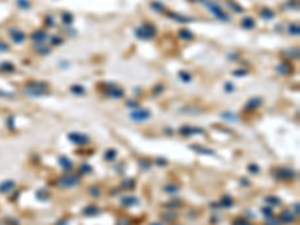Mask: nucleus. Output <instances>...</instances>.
<instances>
[{
  "mask_svg": "<svg viewBox=\"0 0 300 225\" xmlns=\"http://www.w3.org/2000/svg\"><path fill=\"white\" fill-rule=\"evenodd\" d=\"M155 29L152 27V26H143V27H140L135 30V35L140 38V39H149V38H152L155 36Z\"/></svg>",
  "mask_w": 300,
  "mask_h": 225,
  "instance_id": "1",
  "label": "nucleus"
},
{
  "mask_svg": "<svg viewBox=\"0 0 300 225\" xmlns=\"http://www.w3.org/2000/svg\"><path fill=\"white\" fill-rule=\"evenodd\" d=\"M80 183V180H78L77 176H72V174H66L63 176L60 180H59V185L63 186V188H72V186H77Z\"/></svg>",
  "mask_w": 300,
  "mask_h": 225,
  "instance_id": "2",
  "label": "nucleus"
},
{
  "mask_svg": "<svg viewBox=\"0 0 300 225\" xmlns=\"http://www.w3.org/2000/svg\"><path fill=\"white\" fill-rule=\"evenodd\" d=\"M129 116H131L132 120H135V122H143V120H147L150 116H152V113L149 110H135V111H132Z\"/></svg>",
  "mask_w": 300,
  "mask_h": 225,
  "instance_id": "3",
  "label": "nucleus"
},
{
  "mask_svg": "<svg viewBox=\"0 0 300 225\" xmlns=\"http://www.w3.org/2000/svg\"><path fill=\"white\" fill-rule=\"evenodd\" d=\"M207 8H209V11L210 12H213L219 20H224V21H228V17H227V14L225 12H222V9L218 6V5H215V3H207Z\"/></svg>",
  "mask_w": 300,
  "mask_h": 225,
  "instance_id": "4",
  "label": "nucleus"
},
{
  "mask_svg": "<svg viewBox=\"0 0 300 225\" xmlns=\"http://www.w3.org/2000/svg\"><path fill=\"white\" fill-rule=\"evenodd\" d=\"M69 140L72 143H77V144H86V143H89V137L84 134L72 132V134H69Z\"/></svg>",
  "mask_w": 300,
  "mask_h": 225,
  "instance_id": "5",
  "label": "nucleus"
},
{
  "mask_svg": "<svg viewBox=\"0 0 300 225\" xmlns=\"http://www.w3.org/2000/svg\"><path fill=\"white\" fill-rule=\"evenodd\" d=\"M29 93L32 95H42V93H47V89L44 84H36V86H32L29 89Z\"/></svg>",
  "mask_w": 300,
  "mask_h": 225,
  "instance_id": "6",
  "label": "nucleus"
},
{
  "mask_svg": "<svg viewBox=\"0 0 300 225\" xmlns=\"http://www.w3.org/2000/svg\"><path fill=\"white\" fill-rule=\"evenodd\" d=\"M197 132H200V134H203V129H195V128H182L180 129V134H183L185 137H189L191 134H197Z\"/></svg>",
  "mask_w": 300,
  "mask_h": 225,
  "instance_id": "7",
  "label": "nucleus"
},
{
  "mask_svg": "<svg viewBox=\"0 0 300 225\" xmlns=\"http://www.w3.org/2000/svg\"><path fill=\"white\" fill-rule=\"evenodd\" d=\"M279 176L284 177V179H293V177L296 176V173H294L293 170H287V168H284V170H279Z\"/></svg>",
  "mask_w": 300,
  "mask_h": 225,
  "instance_id": "8",
  "label": "nucleus"
},
{
  "mask_svg": "<svg viewBox=\"0 0 300 225\" xmlns=\"http://www.w3.org/2000/svg\"><path fill=\"white\" fill-rule=\"evenodd\" d=\"M47 38V33L45 32H42V30H38L36 33L33 35V41L35 42H44V39Z\"/></svg>",
  "mask_w": 300,
  "mask_h": 225,
  "instance_id": "9",
  "label": "nucleus"
},
{
  "mask_svg": "<svg viewBox=\"0 0 300 225\" xmlns=\"http://www.w3.org/2000/svg\"><path fill=\"white\" fill-rule=\"evenodd\" d=\"M59 162H60V165L63 167V168H66V170H71V168H72V162H71V159H69V158L62 156V158L59 159Z\"/></svg>",
  "mask_w": 300,
  "mask_h": 225,
  "instance_id": "10",
  "label": "nucleus"
},
{
  "mask_svg": "<svg viewBox=\"0 0 300 225\" xmlns=\"http://www.w3.org/2000/svg\"><path fill=\"white\" fill-rule=\"evenodd\" d=\"M108 95H110V96H113V98H122V96H123V90H120V89H117V87H113V89L108 90Z\"/></svg>",
  "mask_w": 300,
  "mask_h": 225,
  "instance_id": "11",
  "label": "nucleus"
},
{
  "mask_svg": "<svg viewBox=\"0 0 300 225\" xmlns=\"http://www.w3.org/2000/svg\"><path fill=\"white\" fill-rule=\"evenodd\" d=\"M273 15H275V14H273L270 9H267V8L261 9V17H263L264 20H272V18H273Z\"/></svg>",
  "mask_w": 300,
  "mask_h": 225,
  "instance_id": "12",
  "label": "nucleus"
},
{
  "mask_svg": "<svg viewBox=\"0 0 300 225\" xmlns=\"http://www.w3.org/2000/svg\"><path fill=\"white\" fill-rule=\"evenodd\" d=\"M254 24H255V23H254V20L251 18V17H246V18L242 21V26H243L245 29H252Z\"/></svg>",
  "mask_w": 300,
  "mask_h": 225,
  "instance_id": "13",
  "label": "nucleus"
},
{
  "mask_svg": "<svg viewBox=\"0 0 300 225\" xmlns=\"http://www.w3.org/2000/svg\"><path fill=\"white\" fill-rule=\"evenodd\" d=\"M281 219L284 221V222H293L294 221V215L293 213H290V212H284L281 216Z\"/></svg>",
  "mask_w": 300,
  "mask_h": 225,
  "instance_id": "14",
  "label": "nucleus"
},
{
  "mask_svg": "<svg viewBox=\"0 0 300 225\" xmlns=\"http://www.w3.org/2000/svg\"><path fill=\"white\" fill-rule=\"evenodd\" d=\"M260 104H261V99H260V98H254V99H251L248 104H246V107H248V108H254V107H258Z\"/></svg>",
  "mask_w": 300,
  "mask_h": 225,
  "instance_id": "15",
  "label": "nucleus"
},
{
  "mask_svg": "<svg viewBox=\"0 0 300 225\" xmlns=\"http://www.w3.org/2000/svg\"><path fill=\"white\" fill-rule=\"evenodd\" d=\"M171 18L176 20V21H180V23H186V21H191V18H186V17H182L179 14H171Z\"/></svg>",
  "mask_w": 300,
  "mask_h": 225,
  "instance_id": "16",
  "label": "nucleus"
},
{
  "mask_svg": "<svg viewBox=\"0 0 300 225\" xmlns=\"http://www.w3.org/2000/svg\"><path fill=\"white\" fill-rule=\"evenodd\" d=\"M122 203L126 204V206H131V204H137L138 200H137V198H134V197H126V198H123V200H122Z\"/></svg>",
  "mask_w": 300,
  "mask_h": 225,
  "instance_id": "17",
  "label": "nucleus"
},
{
  "mask_svg": "<svg viewBox=\"0 0 300 225\" xmlns=\"http://www.w3.org/2000/svg\"><path fill=\"white\" fill-rule=\"evenodd\" d=\"M191 149H194L195 152H200V153H204V155H213V152L212 150H206L204 147H198V146H192Z\"/></svg>",
  "mask_w": 300,
  "mask_h": 225,
  "instance_id": "18",
  "label": "nucleus"
},
{
  "mask_svg": "<svg viewBox=\"0 0 300 225\" xmlns=\"http://www.w3.org/2000/svg\"><path fill=\"white\" fill-rule=\"evenodd\" d=\"M114 158H116V152H114V149L107 150V153H105V159H107V161H114Z\"/></svg>",
  "mask_w": 300,
  "mask_h": 225,
  "instance_id": "19",
  "label": "nucleus"
},
{
  "mask_svg": "<svg viewBox=\"0 0 300 225\" xmlns=\"http://www.w3.org/2000/svg\"><path fill=\"white\" fill-rule=\"evenodd\" d=\"M84 213H86V215H98V213H99V209H98V207H93V206H92V207H87V209L84 210Z\"/></svg>",
  "mask_w": 300,
  "mask_h": 225,
  "instance_id": "20",
  "label": "nucleus"
},
{
  "mask_svg": "<svg viewBox=\"0 0 300 225\" xmlns=\"http://www.w3.org/2000/svg\"><path fill=\"white\" fill-rule=\"evenodd\" d=\"M179 35L183 38V39H191L192 38V33L191 32H188V30H180L179 32Z\"/></svg>",
  "mask_w": 300,
  "mask_h": 225,
  "instance_id": "21",
  "label": "nucleus"
},
{
  "mask_svg": "<svg viewBox=\"0 0 300 225\" xmlns=\"http://www.w3.org/2000/svg\"><path fill=\"white\" fill-rule=\"evenodd\" d=\"M71 92L72 93H84V89L81 87V86H72V87H71Z\"/></svg>",
  "mask_w": 300,
  "mask_h": 225,
  "instance_id": "22",
  "label": "nucleus"
},
{
  "mask_svg": "<svg viewBox=\"0 0 300 225\" xmlns=\"http://www.w3.org/2000/svg\"><path fill=\"white\" fill-rule=\"evenodd\" d=\"M266 201L269 203V204H272V206H276V204H279L281 201L278 200V198H275V197H267L266 198Z\"/></svg>",
  "mask_w": 300,
  "mask_h": 225,
  "instance_id": "23",
  "label": "nucleus"
},
{
  "mask_svg": "<svg viewBox=\"0 0 300 225\" xmlns=\"http://www.w3.org/2000/svg\"><path fill=\"white\" fill-rule=\"evenodd\" d=\"M80 171L83 173V174H89V173H92V167L90 165H81Z\"/></svg>",
  "mask_w": 300,
  "mask_h": 225,
  "instance_id": "24",
  "label": "nucleus"
},
{
  "mask_svg": "<svg viewBox=\"0 0 300 225\" xmlns=\"http://www.w3.org/2000/svg\"><path fill=\"white\" fill-rule=\"evenodd\" d=\"M231 204H233L231 198H230V197H225L224 201H222V207H228V206H231Z\"/></svg>",
  "mask_w": 300,
  "mask_h": 225,
  "instance_id": "25",
  "label": "nucleus"
},
{
  "mask_svg": "<svg viewBox=\"0 0 300 225\" xmlns=\"http://www.w3.org/2000/svg\"><path fill=\"white\" fill-rule=\"evenodd\" d=\"M179 75H180V78H182L183 81H191V75H189V74H186V72H180Z\"/></svg>",
  "mask_w": 300,
  "mask_h": 225,
  "instance_id": "26",
  "label": "nucleus"
},
{
  "mask_svg": "<svg viewBox=\"0 0 300 225\" xmlns=\"http://www.w3.org/2000/svg\"><path fill=\"white\" fill-rule=\"evenodd\" d=\"M261 212H263L264 215H266V216H272V215H273V210H272V207H264V209H263Z\"/></svg>",
  "mask_w": 300,
  "mask_h": 225,
  "instance_id": "27",
  "label": "nucleus"
},
{
  "mask_svg": "<svg viewBox=\"0 0 300 225\" xmlns=\"http://www.w3.org/2000/svg\"><path fill=\"white\" fill-rule=\"evenodd\" d=\"M234 225H251L248 221H245V219H236L234 221Z\"/></svg>",
  "mask_w": 300,
  "mask_h": 225,
  "instance_id": "28",
  "label": "nucleus"
},
{
  "mask_svg": "<svg viewBox=\"0 0 300 225\" xmlns=\"http://www.w3.org/2000/svg\"><path fill=\"white\" fill-rule=\"evenodd\" d=\"M63 23L71 24V23H72V17H71L69 14H63Z\"/></svg>",
  "mask_w": 300,
  "mask_h": 225,
  "instance_id": "29",
  "label": "nucleus"
},
{
  "mask_svg": "<svg viewBox=\"0 0 300 225\" xmlns=\"http://www.w3.org/2000/svg\"><path fill=\"white\" fill-rule=\"evenodd\" d=\"M165 191L167 192H177L179 188L177 186H165Z\"/></svg>",
  "mask_w": 300,
  "mask_h": 225,
  "instance_id": "30",
  "label": "nucleus"
},
{
  "mask_svg": "<svg viewBox=\"0 0 300 225\" xmlns=\"http://www.w3.org/2000/svg\"><path fill=\"white\" fill-rule=\"evenodd\" d=\"M278 71L282 72V74H287L290 71V66H278Z\"/></svg>",
  "mask_w": 300,
  "mask_h": 225,
  "instance_id": "31",
  "label": "nucleus"
},
{
  "mask_svg": "<svg viewBox=\"0 0 300 225\" xmlns=\"http://www.w3.org/2000/svg\"><path fill=\"white\" fill-rule=\"evenodd\" d=\"M23 39H24V33H21V32H20V33H17V35H15V42H21Z\"/></svg>",
  "mask_w": 300,
  "mask_h": 225,
  "instance_id": "32",
  "label": "nucleus"
},
{
  "mask_svg": "<svg viewBox=\"0 0 300 225\" xmlns=\"http://www.w3.org/2000/svg\"><path fill=\"white\" fill-rule=\"evenodd\" d=\"M152 6H153V9H156V11H162V9H164V6H162L161 3H156V2H155Z\"/></svg>",
  "mask_w": 300,
  "mask_h": 225,
  "instance_id": "33",
  "label": "nucleus"
},
{
  "mask_svg": "<svg viewBox=\"0 0 300 225\" xmlns=\"http://www.w3.org/2000/svg\"><path fill=\"white\" fill-rule=\"evenodd\" d=\"M249 171H252L254 174H257V173L260 171V168H258L257 165H249Z\"/></svg>",
  "mask_w": 300,
  "mask_h": 225,
  "instance_id": "34",
  "label": "nucleus"
},
{
  "mask_svg": "<svg viewBox=\"0 0 300 225\" xmlns=\"http://www.w3.org/2000/svg\"><path fill=\"white\" fill-rule=\"evenodd\" d=\"M222 117H225V119H230V120H237V117H236V116H231V114H227V113H225V114H222Z\"/></svg>",
  "mask_w": 300,
  "mask_h": 225,
  "instance_id": "35",
  "label": "nucleus"
},
{
  "mask_svg": "<svg viewBox=\"0 0 300 225\" xmlns=\"http://www.w3.org/2000/svg\"><path fill=\"white\" fill-rule=\"evenodd\" d=\"M281 221H276V219H272L270 222H267V225H279Z\"/></svg>",
  "mask_w": 300,
  "mask_h": 225,
  "instance_id": "36",
  "label": "nucleus"
},
{
  "mask_svg": "<svg viewBox=\"0 0 300 225\" xmlns=\"http://www.w3.org/2000/svg\"><path fill=\"white\" fill-rule=\"evenodd\" d=\"M53 44H62V39L60 38H53Z\"/></svg>",
  "mask_w": 300,
  "mask_h": 225,
  "instance_id": "37",
  "label": "nucleus"
},
{
  "mask_svg": "<svg viewBox=\"0 0 300 225\" xmlns=\"http://www.w3.org/2000/svg\"><path fill=\"white\" fill-rule=\"evenodd\" d=\"M233 90H234V87H233L230 83H228V84H227V92H233Z\"/></svg>",
  "mask_w": 300,
  "mask_h": 225,
  "instance_id": "38",
  "label": "nucleus"
},
{
  "mask_svg": "<svg viewBox=\"0 0 300 225\" xmlns=\"http://www.w3.org/2000/svg\"><path fill=\"white\" fill-rule=\"evenodd\" d=\"M233 74H234V75H245L246 72H245V71H234Z\"/></svg>",
  "mask_w": 300,
  "mask_h": 225,
  "instance_id": "39",
  "label": "nucleus"
},
{
  "mask_svg": "<svg viewBox=\"0 0 300 225\" xmlns=\"http://www.w3.org/2000/svg\"><path fill=\"white\" fill-rule=\"evenodd\" d=\"M90 192H92V194H95V195H98V192H99V191H98V188H92V189H90Z\"/></svg>",
  "mask_w": 300,
  "mask_h": 225,
  "instance_id": "40",
  "label": "nucleus"
},
{
  "mask_svg": "<svg viewBox=\"0 0 300 225\" xmlns=\"http://www.w3.org/2000/svg\"><path fill=\"white\" fill-rule=\"evenodd\" d=\"M158 164H162V165H164V164H165V159H158Z\"/></svg>",
  "mask_w": 300,
  "mask_h": 225,
  "instance_id": "41",
  "label": "nucleus"
},
{
  "mask_svg": "<svg viewBox=\"0 0 300 225\" xmlns=\"http://www.w3.org/2000/svg\"><path fill=\"white\" fill-rule=\"evenodd\" d=\"M150 225H162V224H159V222H153V224H150Z\"/></svg>",
  "mask_w": 300,
  "mask_h": 225,
  "instance_id": "42",
  "label": "nucleus"
}]
</instances>
